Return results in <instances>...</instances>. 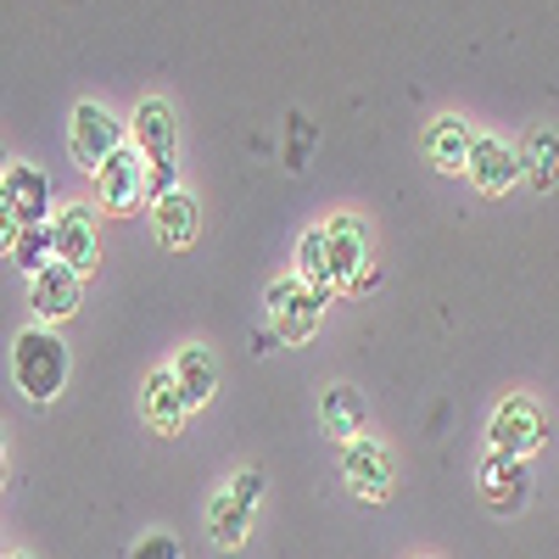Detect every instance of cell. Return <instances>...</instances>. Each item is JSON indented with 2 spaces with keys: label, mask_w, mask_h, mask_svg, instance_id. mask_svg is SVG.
Segmentation results:
<instances>
[{
  "label": "cell",
  "mask_w": 559,
  "mask_h": 559,
  "mask_svg": "<svg viewBox=\"0 0 559 559\" xmlns=\"http://www.w3.org/2000/svg\"><path fill=\"white\" fill-rule=\"evenodd\" d=\"M12 376H17L28 403H51L68 386V342L57 331H45V324L23 331L12 347Z\"/></svg>",
  "instance_id": "cell-1"
},
{
  "label": "cell",
  "mask_w": 559,
  "mask_h": 559,
  "mask_svg": "<svg viewBox=\"0 0 559 559\" xmlns=\"http://www.w3.org/2000/svg\"><path fill=\"white\" fill-rule=\"evenodd\" d=\"M134 152H140V163H146V197L152 202H163L168 191H179L174 185V107L168 102H157V96H146L134 107Z\"/></svg>",
  "instance_id": "cell-2"
},
{
  "label": "cell",
  "mask_w": 559,
  "mask_h": 559,
  "mask_svg": "<svg viewBox=\"0 0 559 559\" xmlns=\"http://www.w3.org/2000/svg\"><path fill=\"white\" fill-rule=\"evenodd\" d=\"M324 258H331V292L376 286V269H369V229L353 213L324 224Z\"/></svg>",
  "instance_id": "cell-3"
},
{
  "label": "cell",
  "mask_w": 559,
  "mask_h": 559,
  "mask_svg": "<svg viewBox=\"0 0 559 559\" xmlns=\"http://www.w3.org/2000/svg\"><path fill=\"white\" fill-rule=\"evenodd\" d=\"M269 319H274V331H280V342H308L313 331H319V319H324V292H313V286H302L297 274H286V280H274L269 286Z\"/></svg>",
  "instance_id": "cell-4"
},
{
  "label": "cell",
  "mask_w": 559,
  "mask_h": 559,
  "mask_svg": "<svg viewBox=\"0 0 559 559\" xmlns=\"http://www.w3.org/2000/svg\"><path fill=\"white\" fill-rule=\"evenodd\" d=\"M258 498H263V476H258V471H241L224 492H213V503H207V537H213L218 548H241L247 532H252Z\"/></svg>",
  "instance_id": "cell-5"
},
{
  "label": "cell",
  "mask_w": 559,
  "mask_h": 559,
  "mask_svg": "<svg viewBox=\"0 0 559 559\" xmlns=\"http://www.w3.org/2000/svg\"><path fill=\"white\" fill-rule=\"evenodd\" d=\"M123 146V123L102 107V102H79L73 123H68V152L84 174H102V163Z\"/></svg>",
  "instance_id": "cell-6"
},
{
  "label": "cell",
  "mask_w": 559,
  "mask_h": 559,
  "mask_svg": "<svg viewBox=\"0 0 559 559\" xmlns=\"http://www.w3.org/2000/svg\"><path fill=\"white\" fill-rule=\"evenodd\" d=\"M543 437H548V426H543V408L532 397H503V408L487 419V442L503 459H532L543 448Z\"/></svg>",
  "instance_id": "cell-7"
},
{
  "label": "cell",
  "mask_w": 559,
  "mask_h": 559,
  "mask_svg": "<svg viewBox=\"0 0 559 559\" xmlns=\"http://www.w3.org/2000/svg\"><path fill=\"white\" fill-rule=\"evenodd\" d=\"M342 481L358 503H381L392 492V453L376 437H353L342 448Z\"/></svg>",
  "instance_id": "cell-8"
},
{
  "label": "cell",
  "mask_w": 559,
  "mask_h": 559,
  "mask_svg": "<svg viewBox=\"0 0 559 559\" xmlns=\"http://www.w3.org/2000/svg\"><path fill=\"white\" fill-rule=\"evenodd\" d=\"M464 174H471V185H476L481 197H503L509 185H521V179H526L521 152H515V146H503L498 134L471 140V163H464Z\"/></svg>",
  "instance_id": "cell-9"
},
{
  "label": "cell",
  "mask_w": 559,
  "mask_h": 559,
  "mask_svg": "<svg viewBox=\"0 0 559 559\" xmlns=\"http://www.w3.org/2000/svg\"><path fill=\"white\" fill-rule=\"evenodd\" d=\"M96 185H102V207H107V213H129L134 202H146V163H140L134 146H118V152L102 163Z\"/></svg>",
  "instance_id": "cell-10"
},
{
  "label": "cell",
  "mask_w": 559,
  "mask_h": 559,
  "mask_svg": "<svg viewBox=\"0 0 559 559\" xmlns=\"http://www.w3.org/2000/svg\"><path fill=\"white\" fill-rule=\"evenodd\" d=\"M57 258L73 269V274H90L102 263V229H96V213L90 207H68V213H57Z\"/></svg>",
  "instance_id": "cell-11"
},
{
  "label": "cell",
  "mask_w": 559,
  "mask_h": 559,
  "mask_svg": "<svg viewBox=\"0 0 559 559\" xmlns=\"http://www.w3.org/2000/svg\"><path fill=\"white\" fill-rule=\"evenodd\" d=\"M481 498L498 509V515H521V509H526V498H532L526 459H503V453H487V459H481Z\"/></svg>",
  "instance_id": "cell-12"
},
{
  "label": "cell",
  "mask_w": 559,
  "mask_h": 559,
  "mask_svg": "<svg viewBox=\"0 0 559 559\" xmlns=\"http://www.w3.org/2000/svg\"><path fill=\"white\" fill-rule=\"evenodd\" d=\"M79 280L84 274H73L62 258L57 263H45L39 274H28V308H34V319H68L73 308H79Z\"/></svg>",
  "instance_id": "cell-13"
},
{
  "label": "cell",
  "mask_w": 559,
  "mask_h": 559,
  "mask_svg": "<svg viewBox=\"0 0 559 559\" xmlns=\"http://www.w3.org/2000/svg\"><path fill=\"white\" fill-rule=\"evenodd\" d=\"M0 197L12 202V213H17L23 229H28V224H51V179H45L39 168L12 163V168H7V185H0Z\"/></svg>",
  "instance_id": "cell-14"
},
{
  "label": "cell",
  "mask_w": 559,
  "mask_h": 559,
  "mask_svg": "<svg viewBox=\"0 0 559 559\" xmlns=\"http://www.w3.org/2000/svg\"><path fill=\"white\" fill-rule=\"evenodd\" d=\"M152 224H157V241L168 252H185L202 236V207H197L191 191H168L163 202H152Z\"/></svg>",
  "instance_id": "cell-15"
},
{
  "label": "cell",
  "mask_w": 559,
  "mask_h": 559,
  "mask_svg": "<svg viewBox=\"0 0 559 559\" xmlns=\"http://www.w3.org/2000/svg\"><path fill=\"white\" fill-rule=\"evenodd\" d=\"M471 123L464 118H437L426 134H419V152H426V163L431 168H442V174H459L464 163H471Z\"/></svg>",
  "instance_id": "cell-16"
},
{
  "label": "cell",
  "mask_w": 559,
  "mask_h": 559,
  "mask_svg": "<svg viewBox=\"0 0 559 559\" xmlns=\"http://www.w3.org/2000/svg\"><path fill=\"white\" fill-rule=\"evenodd\" d=\"M185 414H191V403H185L174 369H152V376H146V426L157 437H179Z\"/></svg>",
  "instance_id": "cell-17"
},
{
  "label": "cell",
  "mask_w": 559,
  "mask_h": 559,
  "mask_svg": "<svg viewBox=\"0 0 559 559\" xmlns=\"http://www.w3.org/2000/svg\"><path fill=\"white\" fill-rule=\"evenodd\" d=\"M319 419H324V437H336L347 448L353 437L369 431V403H364L358 386H331V392H324V403H319Z\"/></svg>",
  "instance_id": "cell-18"
},
{
  "label": "cell",
  "mask_w": 559,
  "mask_h": 559,
  "mask_svg": "<svg viewBox=\"0 0 559 559\" xmlns=\"http://www.w3.org/2000/svg\"><path fill=\"white\" fill-rule=\"evenodd\" d=\"M168 369H174V381H179L185 403H191V414L218 392V364H213V353H207V347H179V358H174Z\"/></svg>",
  "instance_id": "cell-19"
},
{
  "label": "cell",
  "mask_w": 559,
  "mask_h": 559,
  "mask_svg": "<svg viewBox=\"0 0 559 559\" xmlns=\"http://www.w3.org/2000/svg\"><path fill=\"white\" fill-rule=\"evenodd\" d=\"M521 168H526V179H532V191H548V185L559 179V134H554V129H532Z\"/></svg>",
  "instance_id": "cell-20"
},
{
  "label": "cell",
  "mask_w": 559,
  "mask_h": 559,
  "mask_svg": "<svg viewBox=\"0 0 559 559\" xmlns=\"http://www.w3.org/2000/svg\"><path fill=\"white\" fill-rule=\"evenodd\" d=\"M297 280L324 297H336L331 292V258H324V229H302V241H297Z\"/></svg>",
  "instance_id": "cell-21"
},
{
  "label": "cell",
  "mask_w": 559,
  "mask_h": 559,
  "mask_svg": "<svg viewBox=\"0 0 559 559\" xmlns=\"http://www.w3.org/2000/svg\"><path fill=\"white\" fill-rule=\"evenodd\" d=\"M12 263H17L23 274H39L45 263H57V229H51V224H28V229H17Z\"/></svg>",
  "instance_id": "cell-22"
},
{
  "label": "cell",
  "mask_w": 559,
  "mask_h": 559,
  "mask_svg": "<svg viewBox=\"0 0 559 559\" xmlns=\"http://www.w3.org/2000/svg\"><path fill=\"white\" fill-rule=\"evenodd\" d=\"M129 559H179V543L168 537V532H152L146 543H134V554Z\"/></svg>",
  "instance_id": "cell-23"
},
{
  "label": "cell",
  "mask_w": 559,
  "mask_h": 559,
  "mask_svg": "<svg viewBox=\"0 0 559 559\" xmlns=\"http://www.w3.org/2000/svg\"><path fill=\"white\" fill-rule=\"evenodd\" d=\"M308 146H313V129H308L302 118H292V152H286V168H292V174L308 163Z\"/></svg>",
  "instance_id": "cell-24"
},
{
  "label": "cell",
  "mask_w": 559,
  "mask_h": 559,
  "mask_svg": "<svg viewBox=\"0 0 559 559\" xmlns=\"http://www.w3.org/2000/svg\"><path fill=\"white\" fill-rule=\"evenodd\" d=\"M17 213H12V202L7 197H0V258H12V247H17Z\"/></svg>",
  "instance_id": "cell-25"
},
{
  "label": "cell",
  "mask_w": 559,
  "mask_h": 559,
  "mask_svg": "<svg viewBox=\"0 0 559 559\" xmlns=\"http://www.w3.org/2000/svg\"><path fill=\"white\" fill-rule=\"evenodd\" d=\"M7 464H12V442H7V431H0V487H7Z\"/></svg>",
  "instance_id": "cell-26"
},
{
  "label": "cell",
  "mask_w": 559,
  "mask_h": 559,
  "mask_svg": "<svg viewBox=\"0 0 559 559\" xmlns=\"http://www.w3.org/2000/svg\"><path fill=\"white\" fill-rule=\"evenodd\" d=\"M7 168H12V163H7V146H0V185H7Z\"/></svg>",
  "instance_id": "cell-27"
},
{
  "label": "cell",
  "mask_w": 559,
  "mask_h": 559,
  "mask_svg": "<svg viewBox=\"0 0 559 559\" xmlns=\"http://www.w3.org/2000/svg\"><path fill=\"white\" fill-rule=\"evenodd\" d=\"M12 559H34V554H12Z\"/></svg>",
  "instance_id": "cell-28"
}]
</instances>
